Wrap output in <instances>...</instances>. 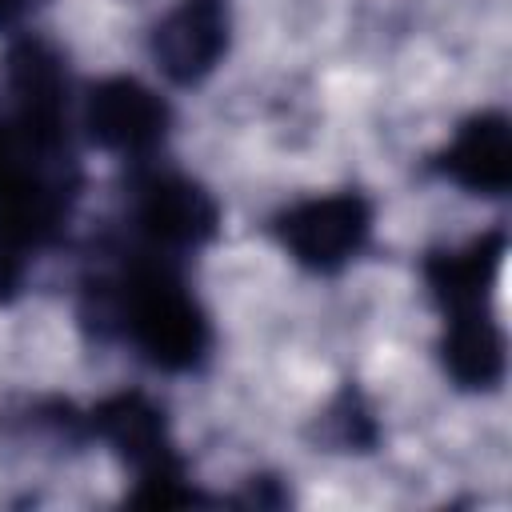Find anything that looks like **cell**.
Here are the masks:
<instances>
[{"mask_svg":"<svg viewBox=\"0 0 512 512\" xmlns=\"http://www.w3.org/2000/svg\"><path fill=\"white\" fill-rule=\"evenodd\" d=\"M128 324L136 344L164 368H188L204 352V320L196 304L160 268H148L132 280Z\"/></svg>","mask_w":512,"mask_h":512,"instance_id":"1","label":"cell"},{"mask_svg":"<svg viewBox=\"0 0 512 512\" xmlns=\"http://www.w3.org/2000/svg\"><path fill=\"white\" fill-rule=\"evenodd\" d=\"M228 44V8L224 0H180L156 28V60L160 68L188 84L216 68Z\"/></svg>","mask_w":512,"mask_h":512,"instance_id":"2","label":"cell"},{"mask_svg":"<svg viewBox=\"0 0 512 512\" xmlns=\"http://www.w3.org/2000/svg\"><path fill=\"white\" fill-rule=\"evenodd\" d=\"M280 232H284V244L296 252V260L312 268H336L360 248L368 232V208L356 196L308 200L284 216Z\"/></svg>","mask_w":512,"mask_h":512,"instance_id":"3","label":"cell"},{"mask_svg":"<svg viewBox=\"0 0 512 512\" xmlns=\"http://www.w3.org/2000/svg\"><path fill=\"white\" fill-rule=\"evenodd\" d=\"M88 128L116 152H140L164 132V104L136 80H108L92 92Z\"/></svg>","mask_w":512,"mask_h":512,"instance_id":"4","label":"cell"},{"mask_svg":"<svg viewBox=\"0 0 512 512\" xmlns=\"http://www.w3.org/2000/svg\"><path fill=\"white\" fill-rule=\"evenodd\" d=\"M212 204L200 188H192L188 180H172L160 176L148 184L144 200H140V224L152 240L160 244H196L212 232Z\"/></svg>","mask_w":512,"mask_h":512,"instance_id":"5","label":"cell"},{"mask_svg":"<svg viewBox=\"0 0 512 512\" xmlns=\"http://www.w3.org/2000/svg\"><path fill=\"white\" fill-rule=\"evenodd\" d=\"M448 172L476 192H504L508 176H512L508 124L500 116H484V120L468 124L448 152Z\"/></svg>","mask_w":512,"mask_h":512,"instance_id":"6","label":"cell"},{"mask_svg":"<svg viewBox=\"0 0 512 512\" xmlns=\"http://www.w3.org/2000/svg\"><path fill=\"white\" fill-rule=\"evenodd\" d=\"M444 356L460 384H492L504 368V344H500V332L492 328L488 312L452 316Z\"/></svg>","mask_w":512,"mask_h":512,"instance_id":"7","label":"cell"},{"mask_svg":"<svg viewBox=\"0 0 512 512\" xmlns=\"http://www.w3.org/2000/svg\"><path fill=\"white\" fill-rule=\"evenodd\" d=\"M100 428L120 444V452L140 464L148 472V480H168L164 472V440H160V420L156 412L136 400V396H124V400H112L104 412H100Z\"/></svg>","mask_w":512,"mask_h":512,"instance_id":"8","label":"cell"},{"mask_svg":"<svg viewBox=\"0 0 512 512\" xmlns=\"http://www.w3.org/2000/svg\"><path fill=\"white\" fill-rule=\"evenodd\" d=\"M28 240L24 236H16L8 224H0V300L16 288V280H20V248H24Z\"/></svg>","mask_w":512,"mask_h":512,"instance_id":"9","label":"cell"},{"mask_svg":"<svg viewBox=\"0 0 512 512\" xmlns=\"http://www.w3.org/2000/svg\"><path fill=\"white\" fill-rule=\"evenodd\" d=\"M0 192L4 196H16V192H28V184L12 172V144H8V132L0 124Z\"/></svg>","mask_w":512,"mask_h":512,"instance_id":"10","label":"cell"},{"mask_svg":"<svg viewBox=\"0 0 512 512\" xmlns=\"http://www.w3.org/2000/svg\"><path fill=\"white\" fill-rule=\"evenodd\" d=\"M28 0H0V20H8V16H16L20 8H24Z\"/></svg>","mask_w":512,"mask_h":512,"instance_id":"11","label":"cell"}]
</instances>
